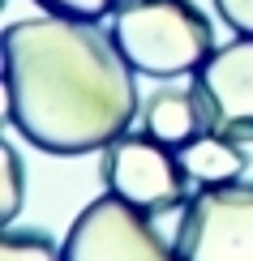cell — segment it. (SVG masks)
Segmentation results:
<instances>
[{"label": "cell", "instance_id": "1", "mask_svg": "<svg viewBox=\"0 0 253 261\" xmlns=\"http://www.w3.org/2000/svg\"><path fill=\"white\" fill-rule=\"evenodd\" d=\"M0 69L9 124L48 154L103 150L137 116L133 64L95 21L64 13L9 21Z\"/></svg>", "mask_w": 253, "mask_h": 261}, {"label": "cell", "instance_id": "2", "mask_svg": "<svg viewBox=\"0 0 253 261\" xmlns=\"http://www.w3.org/2000/svg\"><path fill=\"white\" fill-rule=\"evenodd\" d=\"M107 39L146 77H180L215 51V26L193 0H120Z\"/></svg>", "mask_w": 253, "mask_h": 261}, {"label": "cell", "instance_id": "3", "mask_svg": "<svg viewBox=\"0 0 253 261\" xmlns=\"http://www.w3.org/2000/svg\"><path fill=\"white\" fill-rule=\"evenodd\" d=\"M180 261H253V180L197 184L176 227Z\"/></svg>", "mask_w": 253, "mask_h": 261}, {"label": "cell", "instance_id": "4", "mask_svg": "<svg viewBox=\"0 0 253 261\" xmlns=\"http://www.w3.org/2000/svg\"><path fill=\"white\" fill-rule=\"evenodd\" d=\"M107 193L142 205L150 214H168L180 210L189 193V171L180 163V150H172L168 141H159L155 133H120L116 141L103 146V163H99Z\"/></svg>", "mask_w": 253, "mask_h": 261}, {"label": "cell", "instance_id": "5", "mask_svg": "<svg viewBox=\"0 0 253 261\" xmlns=\"http://www.w3.org/2000/svg\"><path fill=\"white\" fill-rule=\"evenodd\" d=\"M60 248L64 261H180L176 240L168 244L155 227V214L116 193L86 205Z\"/></svg>", "mask_w": 253, "mask_h": 261}, {"label": "cell", "instance_id": "6", "mask_svg": "<svg viewBox=\"0 0 253 261\" xmlns=\"http://www.w3.org/2000/svg\"><path fill=\"white\" fill-rule=\"evenodd\" d=\"M193 86L211 112V128L253 141V35L215 47L193 69Z\"/></svg>", "mask_w": 253, "mask_h": 261}, {"label": "cell", "instance_id": "7", "mask_svg": "<svg viewBox=\"0 0 253 261\" xmlns=\"http://www.w3.org/2000/svg\"><path fill=\"white\" fill-rule=\"evenodd\" d=\"M142 124H146V133H155L159 141H168L172 150H180V146H189L197 133L211 128V112H206L197 86L193 90L163 86V90H155L146 103H142Z\"/></svg>", "mask_w": 253, "mask_h": 261}, {"label": "cell", "instance_id": "8", "mask_svg": "<svg viewBox=\"0 0 253 261\" xmlns=\"http://www.w3.org/2000/svg\"><path fill=\"white\" fill-rule=\"evenodd\" d=\"M180 163L189 171L193 184H223V180H240L249 167L245 150H240L236 137L219 133V128H206L197 133L189 146H180Z\"/></svg>", "mask_w": 253, "mask_h": 261}, {"label": "cell", "instance_id": "9", "mask_svg": "<svg viewBox=\"0 0 253 261\" xmlns=\"http://www.w3.org/2000/svg\"><path fill=\"white\" fill-rule=\"evenodd\" d=\"M0 261H64V248H56L43 231H13L0 236Z\"/></svg>", "mask_w": 253, "mask_h": 261}, {"label": "cell", "instance_id": "10", "mask_svg": "<svg viewBox=\"0 0 253 261\" xmlns=\"http://www.w3.org/2000/svg\"><path fill=\"white\" fill-rule=\"evenodd\" d=\"M0 171H5V189H0V219L13 223V214L21 210V193H26V180H21V159L13 154V146H0Z\"/></svg>", "mask_w": 253, "mask_h": 261}, {"label": "cell", "instance_id": "11", "mask_svg": "<svg viewBox=\"0 0 253 261\" xmlns=\"http://www.w3.org/2000/svg\"><path fill=\"white\" fill-rule=\"evenodd\" d=\"M48 13H64V17H82V21H99V17H112V9L120 0H35Z\"/></svg>", "mask_w": 253, "mask_h": 261}, {"label": "cell", "instance_id": "12", "mask_svg": "<svg viewBox=\"0 0 253 261\" xmlns=\"http://www.w3.org/2000/svg\"><path fill=\"white\" fill-rule=\"evenodd\" d=\"M223 26H232L236 35H253V0H215Z\"/></svg>", "mask_w": 253, "mask_h": 261}]
</instances>
